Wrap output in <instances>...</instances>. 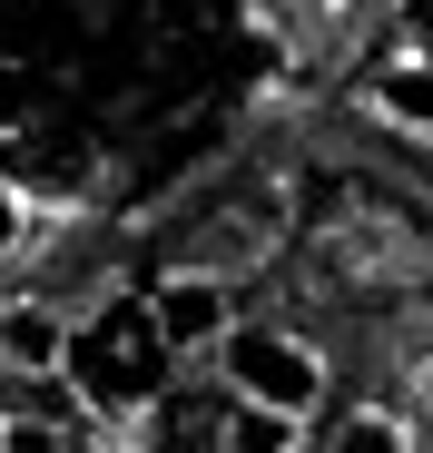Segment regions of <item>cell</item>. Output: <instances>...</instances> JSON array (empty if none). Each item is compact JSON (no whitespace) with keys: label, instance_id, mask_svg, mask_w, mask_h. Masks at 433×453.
Listing matches in <instances>:
<instances>
[{"label":"cell","instance_id":"ba28073f","mask_svg":"<svg viewBox=\"0 0 433 453\" xmlns=\"http://www.w3.org/2000/svg\"><path fill=\"white\" fill-rule=\"evenodd\" d=\"M0 453H69V434L40 424V414H11V424H0Z\"/></svg>","mask_w":433,"mask_h":453},{"label":"cell","instance_id":"3957f363","mask_svg":"<svg viewBox=\"0 0 433 453\" xmlns=\"http://www.w3.org/2000/svg\"><path fill=\"white\" fill-rule=\"evenodd\" d=\"M148 316H158V335H168L178 355L237 335V316H227V276H207V266H168V276H148Z\"/></svg>","mask_w":433,"mask_h":453},{"label":"cell","instance_id":"7c38bea8","mask_svg":"<svg viewBox=\"0 0 433 453\" xmlns=\"http://www.w3.org/2000/svg\"><path fill=\"white\" fill-rule=\"evenodd\" d=\"M109 453H118V443H109Z\"/></svg>","mask_w":433,"mask_h":453},{"label":"cell","instance_id":"277c9868","mask_svg":"<svg viewBox=\"0 0 433 453\" xmlns=\"http://www.w3.org/2000/svg\"><path fill=\"white\" fill-rule=\"evenodd\" d=\"M69 355H80V335H69L59 306H40V296H11L0 306V365L20 385H69Z\"/></svg>","mask_w":433,"mask_h":453},{"label":"cell","instance_id":"9c48e42d","mask_svg":"<svg viewBox=\"0 0 433 453\" xmlns=\"http://www.w3.org/2000/svg\"><path fill=\"white\" fill-rule=\"evenodd\" d=\"M20 237H30V207H20V188H11V178H0V257H11Z\"/></svg>","mask_w":433,"mask_h":453},{"label":"cell","instance_id":"8992f818","mask_svg":"<svg viewBox=\"0 0 433 453\" xmlns=\"http://www.w3.org/2000/svg\"><path fill=\"white\" fill-rule=\"evenodd\" d=\"M325 453H414V434H404L384 404H354V414L325 424Z\"/></svg>","mask_w":433,"mask_h":453},{"label":"cell","instance_id":"7a4b0ae2","mask_svg":"<svg viewBox=\"0 0 433 453\" xmlns=\"http://www.w3.org/2000/svg\"><path fill=\"white\" fill-rule=\"evenodd\" d=\"M168 335L148 316V296H118V306L80 335V355H69V374H99V385H148V374H168Z\"/></svg>","mask_w":433,"mask_h":453},{"label":"cell","instance_id":"6da1fadb","mask_svg":"<svg viewBox=\"0 0 433 453\" xmlns=\"http://www.w3.org/2000/svg\"><path fill=\"white\" fill-rule=\"evenodd\" d=\"M227 385H237V404H256V414H315L325 404V355L306 345V335H266V326H237L227 335Z\"/></svg>","mask_w":433,"mask_h":453},{"label":"cell","instance_id":"30bf717a","mask_svg":"<svg viewBox=\"0 0 433 453\" xmlns=\"http://www.w3.org/2000/svg\"><path fill=\"white\" fill-rule=\"evenodd\" d=\"M414 395H423V414H433V355H423V374H414Z\"/></svg>","mask_w":433,"mask_h":453},{"label":"cell","instance_id":"8fae6325","mask_svg":"<svg viewBox=\"0 0 433 453\" xmlns=\"http://www.w3.org/2000/svg\"><path fill=\"white\" fill-rule=\"evenodd\" d=\"M325 11H335V0H325Z\"/></svg>","mask_w":433,"mask_h":453},{"label":"cell","instance_id":"52a82bcc","mask_svg":"<svg viewBox=\"0 0 433 453\" xmlns=\"http://www.w3.org/2000/svg\"><path fill=\"white\" fill-rule=\"evenodd\" d=\"M237 453H306V424H296V414H256V404H237Z\"/></svg>","mask_w":433,"mask_h":453},{"label":"cell","instance_id":"5b68a950","mask_svg":"<svg viewBox=\"0 0 433 453\" xmlns=\"http://www.w3.org/2000/svg\"><path fill=\"white\" fill-rule=\"evenodd\" d=\"M375 119L433 128V59H384V69H375Z\"/></svg>","mask_w":433,"mask_h":453}]
</instances>
